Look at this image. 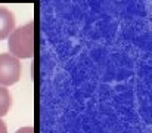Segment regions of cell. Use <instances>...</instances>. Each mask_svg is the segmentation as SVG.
<instances>
[{
  "label": "cell",
  "instance_id": "cell-1",
  "mask_svg": "<svg viewBox=\"0 0 152 133\" xmlns=\"http://www.w3.org/2000/svg\"><path fill=\"white\" fill-rule=\"evenodd\" d=\"M36 24L34 21L15 28L9 36V52L16 59H28L34 56L36 52Z\"/></svg>",
  "mask_w": 152,
  "mask_h": 133
},
{
  "label": "cell",
  "instance_id": "cell-2",
  "mask_svg": "<svg viewBox=\"0 0 152 133\" xmlns=\"http://www.w3.org/2000/svg\"><path fill=\"white\" fill-rule=\"evenodd\" d=\"M21 77L19 59L10 53H0V86L6 87L15 85Z\"/></svg>",
  "mask_w": 152,
  "mask_h": 133
},
{
  "label": "cell",
  "instance_id": "cell-3",
  "mask_svg": "<svg viewBox=\"0 0 152 133\" xmlns=\"http://www.w3.org/2000/svg\"><path fill=\"white\" fill-rule=\"evenodd\" d=\"M15 30V16L13 13L0 6V40H4L10 36V33Z\"/></svg>",
  "mask_w": 152,
  "mask_h": 133
},
{
  "label": "cell",
  "instance_id": "cell-4",
  "mask_svg": "<svg viewBox=\"0 0 152 133\" xmlns=\"http://www.w3.org/2000/svg\"><path fill=\"white\" fill-rule=\"evenodd\" d=\"M10 105H12V96H10V92L6 87L0 86V118L4 117L9 109H10Z\"/></svg>",
  "mask_w": 152,
  "mask_h": 133
},
{
  "label": "cell",
  "instance_id": "cell-5",
  "mask_svg": "<svg viewBox=\"0 0 152 133\" xmlns=\"http://www.w3.org/2000/svg\"><path fill=\"white\" fill-rule=\"evenodd\" d=\"M15 133H36V130H34V127H21Z\"/></svg>",
  "mask_w": 152,
  "mask_h": 133
},
{
  "label": "cell",
  "instance_id": "cell-6",
  "mask_svg": "<svg viewBox=\"0 0 152 133\" xmlns=\"http://www.w3.org/2000/svg\"><path fill=\"white\" fill-rule=\"evenodd\" d=\"M0 133H7V127H6V124L1 118H0Z\"/></svg>",
  "mask_w": 152,
  "mask_h": 133
}]
</instances>
